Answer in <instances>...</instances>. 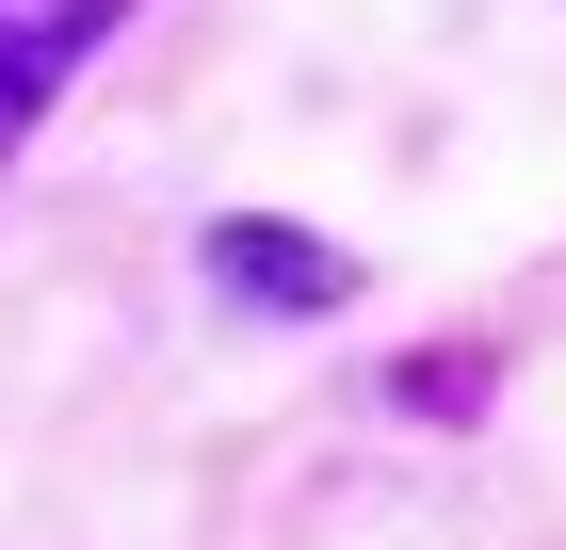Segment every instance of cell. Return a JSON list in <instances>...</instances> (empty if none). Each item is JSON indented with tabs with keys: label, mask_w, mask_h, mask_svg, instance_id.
<instances>
[{
	"label": "cell",
	"mask_w": 566,
	"mask_h": 550,
	"mask_svg": "<svg viewBox=\"0 0 566 550\" xmlns=\"http://www.w3.org/2000/svg\"><path fill=\"white\" fill-rule=\"evenodd\" d=\"M405 405H421V422H470V405H485V356H470V340H437V356H405Z\"/></svg>",
	"instance_id": "3"
},
{
	"label": "cell",
	"mask_w": 566,
	"mask_h": 550,
	"mask_svg": "<svg viewBox=\"0 0 566 550\" xmlns=\"http://www.w3.org/2000/svg\"><path fill=\"white\" fill-rule=\"evenodd\" d=\"M49 17H130V0H0V33H49Z\"/></svg>",
	"instance_id": "4"
},
{
	"label": "cell",
	"mask_w": 566,
	"mask_h": 550,
	"mask_svg": "<svg viewBox=\"0 0 566 550\" xmlns=\"http://www.w3.org/2000/svg\"><path fill=\"white\" fill-rule=\"evenodd\" d=\"M82 49H114V17H49V33H0V163H17V129L65 97V65Z\"/></svg>",
	"instance_id": "2"
},
{
	"label": "cell",
	"mask_w": 566,
	"mask_h": 550,
	"mask_svg": "<svg viewBox=\"0 0 566 550\" xmlns=\"http://www.w3.org/2000/svg\"><path fill=\"white\" fill-rule=\"evenodd\" d=\"M211 276L243 308H356V259L324 243V227H292V211H227L211 227Z\"/></svg>",
	"instance_id": "1"
}]
</instances>
